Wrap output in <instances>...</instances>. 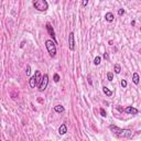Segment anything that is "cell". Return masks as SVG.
<instances>
[{
    "mask_svg": "<svg viewBox=\"0 0 141 141\" xmlns=\"http://www.w3.org/2000/svg\"><path fill=\"white\" fill-rule=\"evenodd\" d=\"M109 129L114 135L116 137H119V138H130L132 136L131 130H129V129H120L117 126H114V125H110Z\"/></svg>",
    "mask_w": 141,
    "mask_h": 141,
    "instance_id": "1",
    "label": "cell"
},
{
    "mask_svg": "<svg viewBox=\"0 0 141 141\" xmlns=\"http://www.w3.org/2000/svg\"><path fill=\"white\" fill-rule=\"evenodd\" d=\"M32 6L38 11H41V12H44L49 9V3L46 0H34V1H32Z\"/></svg>",
    "mask_w": 141,
    "mask_h": 141,
    "instance_id": "2",
    "label": "cell"
},
{
    "mask_svg": "<svg viewBox=\"0 0 141 141\" xmlns=\"http://www.w3.org/2000/svg\"><path fill=\"white\" fill-rule=\"evenodd\" d=\"M41 79H42L41 73H40V70H36L34 75H33L31 78L29 79V85H30V87H31V88H35L36 86L40 85V83H41Z\"/></svg>",
    "mask_w": 141,
    "mask_h": 141,
    "instance_id": "3",
    "label": "cell"
},
{
    "mask_svg": "<svg viewBox=\"0 0 141 141\" xmlns=\"http://www.w3.org/2000/svg\"><path fill=\"white\" fill-rule=\"evenodd\" d=\"M45 46H46V50H48L50 56L54 58L56 55V45H55V43L53 42V40H46Z\"/></svg>",
    "mask_w": 141,
    "mask_h": 141,
    "instance_id": "4",
    "label": "cell"
},
{
    "mask_svg": "<svg viewBox=\"0 0 141 141\" xmlns=\"http://www.w3.org/2000/svg\"><path fill=\"white\" fill-rule=\"evenodd\" d=\"M49 85V75L48 74H44V76L42 77L41 83L39 85V92H44L46 89V87Z\"/></svg>",
    "mask_w": 141,
    "mask_h": 141,
    "instance_id": "5",
    "label": "cell"
},
{
    "mask_svg": "<svg viewBox=\"0 0 141 141\" xmlns=\"http://www.w3.org/2000/svg\"><path fill=\"white\" fill-rule=\"evenodd\" d=\"M68 45H69V50L74 51L75 50V39H74V33L70 32L68 34Z\"/></svg>",
    "mask_w": 141,
    "mask_h": 141,
    "instance_id": "6",
    "label": "cell"
},
{
    "mask_svg": "<svg viewBox=\"0 0 141 141\" xmlns=\"http://www.w3.org/2000/svg\"><path fill=\"white\" fill-rule=\"evenodd\" d=\"M46 30H48V32H49V34L51 38H53V42L56 44V40H55V32H54V30H53V26L51 25V23H46Z\"/></svg>",
    "mask_w": 141,
    "mask_h": 141,
    "instance_id": "7",
    "label": "cell"
},
{
    "mask_svg": "<svg viewBox=\"0 0 141 141\" xmlns=\"http://www.w3.org/2000/svg\"><path fill=\"white\" fill-rule=\"evenodd\" d=\"M126 114H129V115H138V109L135 108V107L132 106H128L127 108H125V110H123Z\"/></svg>",
    "mask_w": 141,
    "mask_h": 141,
    "instance_id": "8",
    "label": "cell"
},
{
    "mask_svg": "<svg viewBox=\"0 0 141 141\" xmlns=\"http://www.w3.org/2000/svg\"><path fill=\"white\" fill-rule=\"evenodd\" d=\"M66 132H67V127H66L65 123H62V125L59 127V133L61 136H63V135H65Z\"/></svg>",
    "mask_w": 141,
    "mask_h": 141,
    "instance_id": "9",
    "label": "cell"
},
{
    "mask_svg": "<svg viewBox=\"0 0 141 141\" xmlns=\"http://www.w3.org/2000/svg\"><path fill=\"white\" fill-rule=\"evenodd\" d=\"M105 19H106V21H108V22H112L114 19H115V16H114L111 12H107L105 15Z\"/></svg>",
    "mask_w": 141,
    "mask_h": 141,
    "instance_id": "10",
    "label": "cell"
},
{
    "mask_svg": "<svg viewBox=\"0 0 141 141\" xmlns=\"http://www.w3.org/2000/svg\"><path fill=\"white\" fill-rule=\"evenodd\" d=\"M139 79H140L139 74L138 73H133V75H132V82H133V84L138 85V84H139Z\"/></svg>",
    "mask_w": 141,
    "mask_h": 141,
    "instance_id": "11",
    "label": "cell"
},
{
    "mask_svg": "<svg viewBox=\"0 0 141 141\" xmlns=\"http://www.w3.org/2000/svg\"><path fill=\"white\" fill-rule=\"evenodd\" d=\"M54 111L58 112V114H61V112L64 111V107L62 105H56V106H54Z\"/></svg>",
    "mask_w": 141,
    "mask_h": 141,
    "instance_id": "12",
    "label": "cell"
},
{
    "mask_svg": "<svg viewBox=\"0 0 141 141\" xmlns=\"http://www.w3.org/2000/svg\"><path fill=\"white\" fill-rule=\"evenodd\" d=\"M103 92H104V94H105L106 96H108V97H110V96L112 95V92L108 88V87H106V86L103 87Z\"/></svg>",
    "mask_w": 141,
    "mask_h": 141,
    "instance_id": "13",
    "label": "cell"
},
{
    "mask_svg": "<svg viewBox=\"0 0 141 141\" xmlns=\"http://www.w3.org/2000/svg\"><path fill=\"white\" fill-rule=\"evenodd\" d=\"M121 72V67H120L119 64H115V73L116 74H120Z\"/></svg>",
    "mask_w": 141,
    "mask_h": 141,
    "instance_id": "14",
    "label": "cell"
},
{
    "mask_svg": "<svg viewBox=\"0 0 141 141\" xmlns=\"http://www.w3.org/2000/svg\"><path fill=\"white\" fill-rule=\"evenodd\" d=\"M100 60H102V59H100V56H96L95 60H94V64H95V65H99L100 64Z\"/></svg>",
    "mask_w": 141,
    "mask_h": 141,
    "instance_id": "15",
    "label": "cell"
},
{
    "mask_svg": "<svg viewBox=\"0 0 141 141\" xmlns=\"http://www.w3.org/2000/svg\"><path fill=\"white\" fill-rule=\"evenodd\" d=\"M107 78H108V80H109V82H111V80L114 79V74L112 73H107Z\"/></svg>",
    "mask_w": 141,
    "mask_h": 141,
    "instance_id": "16",
    "label": "cell"
},
{
    "mask_svg": "<svg viewBox=\"0 0 141 141\" xmlns=\"http://www.w3.org/2000/svg\"><path fill=\"white\" fill-rule=\"evenodd\" d=\"M120 85H121L122 88H126V87H127V80L126 79H121V82H120Z\"/></svg>",
    "mask_w": 141,
    "mask_h": 141,
    "instance_id": "17",
    "label": "cell"
},
{
    "mask_svg": "<svg viewBox=\"0 0 141 141\" xmlns=\"http://www.w3.org/2000/svg\"><path fill=\"white\" fill-rule=\"evenodd\" d=\"M54 82L55 83L60 82V75H59V74H54Z\"/></svg>",
    "mask_w": 141,
    "mask_h": 141,
    "instance_id": "18",
    "label": "cell"
},
{
    "mask_svg": "<svg viewBox=\"0 0 141 141\" xmlns=\"http://www.w3.org/2000/svg\"><path fill=\"white\" fill-rule=\"evenodd\" d=\"M100 115H102V117H106L107 116V114L105 111V109L104 108H100Z\"/></svg>",
    "mask_w": 141,
    "mask_h": 141,
    "instance_id": "19",
    "label": "cell"
},
{
    "mask_svg": "<svg viewBox=\"0 0 141 141\" xmlns=\"http://www.w3.org/2000/svg\"><path fill=\"white\" fill-rule=\"evenodd\" d=\"M30 72H31V68H30V65H28L26 66V70H25L26 75H30Z\"/></svg>",
    "mask_w": 141,
    "mask_h": 141,
    "instance_id": "20",
    "label": "cell"
},
{
    "mask_svg": "<svg viewBox=\"0 0 141 141\" xmlns=\"http://www.w3.org/2000/svg\"><path fill=\"white\" fill-rule=\"evenodd\" d=\"M123 13H125V10H123V9H119V10H118V15H119V16H122Z\"/></svg>",
    "mask_w": 141,
    "mask_h": 141,
    "instance_id": "21",
    "label": "cell"
},
{
    "mask_svg": "<svg viewBox=\"0 0 141 141\" xmlns=\"http://www.w3.org/2000/svg\"><path fill=\"white\" fill-rule=\"evenodd\" d=\"M87 5H88V0H84V1H83V6L85 7V6H87Z\"/></svg>",
    "mask_w": 141,
    "mask_h": 141,
    "instance_id": "22",
    "label": "cell"
},
{
    "mask_svg": "<svg viewBox=\"0 0 141 141\" xmlns=\"http://www.w3.org/2000/svg\"><path fill=\"white\" fill-rule=\"evenodd\" d=\"M104 59L105 60L108 59V53H104Z\"/></svg>",
    "mask_w": 141,
    "mask_h": 141,
    "instance_id": "23",
    "label": "cell"
},
{
    "mask_svg": "<svg viewBox=\"0 0 141 141\" xmlns=\"http://www.w3.org/2000/svg\"><path fill=\"white\" fill-rule=\"evenodd\" d=\"M87 79H88V82H89V84H90V85H92V84H93V83H92V79H90V77H89V76H88V77H87Z\"/></svg>",
    "mask_w": 141,
    "mask_h": 141,
    "instance_id": "24",
    "label": "cell"
}]
</instances>
